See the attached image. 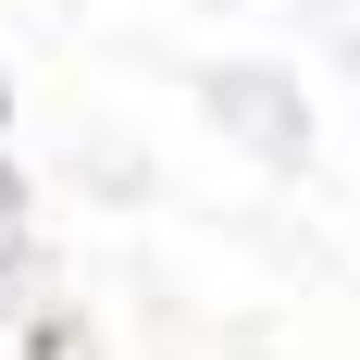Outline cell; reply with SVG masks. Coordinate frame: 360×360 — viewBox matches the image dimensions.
<instances>
[{"instance_id":"1","label":"cell","mask_w":360,"mask_h":360,"mask_svg":"<svg viewBox=\"0 0 360 360\" xmlns=\"http://www.w3.org/2000/svg\"><path fill=\"white\" fill-rule=\"evenodd\" d=\"M186 87H199V124L236 137L261 174H311V162H323V112H311L298 63H274V50H224V63H199Z\"/></svg>"},{"instance_id":"2","label":"cell","mask_w":360,"mask_h":360,"mask_svg":"<svg viewBox=\"0 0 360 360\" xmlns=\"http://www.w3.org/2000/svg\"><path fill=\"white\" fill-rule=\"evenodd\" d=\"M63 335V261H50V224H37V174L25 149L0 137V348L25 360Z\"/></svg>"},{"instance_id":"3","label":"cell","mask_w":360,"mask_h":360,"mask_svg":"<svg viewBox=\"0 0 360 360\" xmlns=\"http://www.w3.org/2000/svg\"><path fill=\"white\" fill-rule=\"evenodd\" d=\"M0 137H25V87H13V63H0Z\"/></svg>"},{"instance_id":"4","label":"cell","mask_w":360,"mask_h":360,"mask_svg":"<svg viewBox=\"0 0 360 360\" xmlns=\"http://www.w3.org/2000/svg\"><path fill=\"white\" fill-rule=\"evenodd\" d=\"M298 13H311L323 37H348V13H360V0H298Z\"/></svg>"},{"instance_id":"5","label":"cell","mask_w":360,"mask_h":360,"mask_svg":"<svg viewBox=\"0 0 360 360\" xmlns=\"http://www.w3.org/2000/svg\"><path fill=\"white\" fill-rule=\"evenodd\" d=\"M0 360H13V348H0Z\"/></svg>"}]
</instances>
